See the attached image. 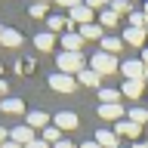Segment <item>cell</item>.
Here are the masks:
<instances>
[{
  "label": "cell",
  "mask_w": 148,
  "mask_h": 148,
  "mask_svg": "<svg viewBox=\"0 0 148 148\" xmlns=\"http://www.w3.org/2000/svg\"><path fill=\"white\" fill-rule=\"evenodd\" d=\"M28 12H31V18H43L46 16V3H31Z\"/></svg>",
  "instance_id": "28"
},
{
  "label": "cell",
  "mask_w": 148,
  "mask_h": 148,
  "mask_svg": "<svg viewBox=\"0 0 148 148\" xmlns=\"http://www.w3.org/2000/svg\"><path fill=\"white\" fill-rule=\"evenodd\" d=\"M46 28H49V34H59V31L68 28V22H65L62 16H49V18H46Z\"/></svg>",
  "instance_id": "25"
},
{
  "label": "cell",
  "mask_w": 148,
  "mask_h": 148,
  "mask_svg": "<svg viewBox=\"0 0 148 148\" xmlns=\"http://www.w3.org/2000/svg\"><path fill=\"white\" fill-rule=\"evenodd\" d=\"M96 142H99L102 148H117L120 145V139H117L114 130H99V133H96Z\"/></svg>",
  "instance_id": "15"
},
{
  "label": "cell",
  "mask_w": 148,
  "mask_h": 148,
  "mask_svg": "<svg viewBox=\"0 0 148 148\" xmlns=\"http://www.w3.org/2000/svg\"><path fill=\"white\" fill-rule=\"evenodd\" d=\"M0 148H22V145H18V142H12V139H6V142H3Z\"/></svg>",
  "instance_id": "34"
},
{
  "label": "cell",
  "mask_w": 148,
  "mask_h": 148,
  "mask_svg": "<svg viewBox=\"0 0 148 148\" xmlns=\"http://www.w3.org/2000/svg\"><path fill=\"white\" fill-rule=\"evenodd\" d=\"M117 22H120V16H117L111 6H108V9H102V16H99V25H102V28H114Z\"/></svg>",
  "instance_id": "22"
},
{
  "label": "cell",
  "mask_w": 148,
  "mask_h": 148,
  "mask_svg": "<svg viewBox=\"0 0 148 148\" xmlns=\"http://www.w3.org/2000/svg\"><path fill=\"white\" fill-rule=\"evenodd\" d=\"M90 68L99 74V77H105V74H114L120 65H117V59H114V56H108V53H102V49H99V53H92Z\"/></svg>",
  "instance_id": "2"
},
{
  "label": "cell",
  "mask_w": 148,
  "mask_h": 148,
  "mask_svg": "<svg viewBox=\"0 0 148 148\" xmlns=\"http://www.w3.org/2000/svg\"><path fill=\"white\" fill-rule=\"evenodd\" d=\"M34 3H49V0H34Z\"/></svg>",
  "instance_id": "40"
},
{
  "label": "cell",
  "mask_w": 148,
  "mask_h": 148,
  "mask_svg": "<svg viewBox=\"0 0 148 148\" xmlns=\"http://www.w3.org/2000/svg\"><path fill=\"white\" fill-rule=\"evenodd\" d=\"M6 139H9V133H6V130H3V127H0V145H3Z\"/></svg>",
  "instance_id": "36"
},
{
  "label": "cell",
  "mask_w": 148,
  "mask_h": 148,
  "mask_svg": "<svg viewBox=\"0 0 148 148\" xmlns=\"http://www.w3.org/2000/svg\"><path fill=\"white\" fill-rule=\"evenodd\" d=\"M114 133H117V139L120 136H127V139H139L142 136V127H139V123H133V120H117V123H114Z\"/></svg>",
  "instance_id": "6"
},
{
  "label": "cell",
  "mask_w": 148,
  "mask_h": 148,
  "mask_svg": "<svg viewBox=\"0 0 148 148\" xmlns=\"http://www.w3.org/2000/svg\"><path fill=\"white\" fill-rule=\"evenodd\" d=\"M0 108L6 111V114H22V111H25V102H22V99H3Z\"/></svg>",
  "instance_id": "20"
},
{
  "label": "cell",
  "mask_w": 148,
  "mask_h": 148,
  "mask_svg": "<svg viewBox=\"0 0 148 148\" xmlns=\"http://www.w3.org/2000/svg\"><path fill=\"white\" fill-rule=\"evenodd\" d=\"M25 123L31 130H46L49 123H53V117L46 114V111H28V117H25Z\"/></svg>",
  "instance_id": "10"
},
{
  "label": "cell",
  "mask_w": 148,
  "mask_h": 148,
  "mask_svg": "<svg viewBox=\"0 0 148 148\" xmlns=\"http://www.w3.org/2000/svg\"><path fill=\"white\" fill-rule=\"evenodd\" d=\"M77 34H80L83 40H99V43H102V25H99V22H92V25H83Z\"/></svg>",
  "instance_id": "17"
},
{
  "label": "cell",
  "mask_w": 148,
  "mask_h": 148,
  "mask_svg": "<svg viewBox=\"0 0 148 148\" xmlns=\"http://www.w3.org/2000/svg\"><path fill=\"white\" fill-rule=\"evenodd\" d=\"M83 43H86V40H83L80 34H74V31H65V34H62V46H65V53H80Z\"/></svg>",
  "instance_id": "11"
},
{
  "label": "cell",
  "mask_w": 148,
  "mask_h": 148,
  "mask_svg": "<svg viewBox=\"0 0 148 148\" xmlns=\"http://www.w3.org/2000/svg\"><path fill=\"white\" fill-rule=\"evenodd\" d=\"M0 31H3V28H0Z\"/></svg>",
  "instance_id": "43"
},
{
  "label": "cell",
  "mask_w": 148,
  "mask_h": 148,
  "mask_svg": "<svg viewBox=\"0 0 148 148\" xmlns=\"http://www.w3.org/2000/svg\"><path fill=\"white\" fill-rule=\"evenodd\" d=\"M142 12H145V16H148V0H145V6H142Z\"/></svg>",
  "instance_id": "39"
},
{
  "label": "cell",
  "mask_w": 148,
  "mask_h": 148,
  "mask_svg": "<svg viewBox=\"0 0 148 148\" xmlns=\"http://www.w3.org/2000/svg\"><path fill=\"white\" fill-rule=\"evenodd\" d=\"M99 99H102V105H117L123 99V92L120 90H99Z\"/></svg>",
  "instance_id": "23"
},
{
  "label": "cell",
  "mask_w": 148,
  "mask_h": 148,
  "mask_svg": "<svg viewBox=\"0 0 148 148\" xmlns=\"http://www.w3.org/2000/svg\"><path fill=\"white\" fill-rule=\"evenodd\" d=\"M56 65H59V71H62V74H71V77H77V74L86 68V56H83V53H59Z\"/></svg>",
  "instance_id": "1"
},
{
  "label": "cell",
  "mask_w": 148,
  "mask_h": 148,
  "mask_svg": "<svg viewBox=\"0 0 148 148\" xmlns=\"http://www.w3.org/2000/svg\"><path fill=\"white\" fill-rule=\"evenodd\" d=\"M6 92H9V86H6V80L0 77V96H6Z\"/></svg>",
  "instance_id": "35"
},
{
  "label": "cell",
  "mask_w": 148,
  "mask_h": 148,
  "mask_svg": "<svg viewBox=\"0 0 148 148\" xmlns=\"http://www.w3.org/2000/svg\"><path fill=\"white\" fill-rule=\"evenodd\" d=\"M9 139H12V142H18V145L25 148V145H31V142H34V130L28 127V123H18V127L9 133Z\"/></svg>",
  "instance_id": "8"
},
{
  "label": "cell",
  "mask_w": 148,
  "mask_h": 148,
  "mask_svg": "<svg viewBox=\"0 0 148 148\" xmlns=\"http://www.w3.org/2000/svg\"><path fill=\"white\" fill-rule=\"evenodd\" d=\"M62 130H59V127H56V123H49V127H46L43 130V142H46V145H56V142H62Z\"/></svg>",
  "instance_id": "21"
},
{
  "label": "cell",
  "mask_w": 148,
  "mask_h": 148,
  "mask_svg": "<svg viewBox=\"0 0 148 148\" xmlns=\"http://www.w3.org/2000/svg\"><path fill=\"white\" fill-rule=\"evenodd\" d=\"M99 80L102 77L92 71V68H83V71L77 74V83H83V86H99Z\"/></svg>",
  "instance_id": "18"
},
{
  "label": "cell",
  "mask_w": 148,
  "mask_h": 148,
  "mask_svg": "<svg viewBox=\"0 0 148 148\" xmlns=\"http://www.w3.org/2000/svg\"><path fill=\"white\" fill-rule=\"evenodd\" d=\"M130 28H145L148 31V16L142 9H133V12H130Z\"/></svg>",
  "instance_id": "24"
},
{
  "label": "cell",
  "mask_w": 148,
  "mask_h": 148,
  "mask_svg": "<svg viewBox=\"0 0 148 148\" xmlns=\"http://www.w3.org/2000/svg\"><path fill=\"white\" fill-rule=\"evenodd\" d=\"M133 148H148V142H136V145H133Z\"/></svg>",
  "instance_id": "38"
},
{
  "label": "cell",
  "mask_w": 148,
  "mask_h": 148,
  "mask_svg": "<svg viewBox=\"0 0 148 148\" xmlns=\"http://www.w3.org/2000/svg\"><path fill=\"white\" fill-rule=\"evenodd\" d=\"M145 28H130L127 25V31H123V43H130V46H145Z\"/></svg>",
  "instance_id": "12"
},
{
  "label": "cell",
  "mask_w": 148,
  "mask_h": 148,
  "mask_svg": "<svg viewBox=\"0 0 148 148\" xmlns=\"http://www.w3.org/2000/svg\"><path fill=\"white\" fill-rule=\"evenodd\" d=\"M53 148H80V145H74V142H68V139H62V142H56Z\"/></svg>",
  "instance_id": "31"
},
{
  "label": "cell",
  "mask_w": 148,
  "mask_h": 148,
  "mask_svg": "<svg viewBox=\"0 0 148 148\" xmlns=\"http://www.w3.org/2000/svg\"><path fill=\"white\" fill-rule=\"evenodd\" d=\"M102 53H108V56H117L120 49H123V37H102Z\"/></svg>",
  "instance_id": "16"
},
{
  "label": "cell",
  "mask_w": 148,
  "mask_h": 148,
  "mask_svg": "<svg viewBox=\"0 0 148 148\" xmlns=\"http://www.w3.org/2000/svg\"><path fill=\"white\" fill-rule=\"evenodd\" d=\"M99 117L102 120H123V105H99Z\"/></svg>",
  "instance_id": "14"
},
{
  "label": "cell",
  "mask_w": 148,
  "mask_h": 148,
  "mask_svg": "<svg viewBox=\"0 0 148 148\" xmlns=\"http://www.w3.org/2000/svg\"><path fill=\"white\" fill-rule=\"evenodd\" d=\"M80 148H102V145H99V142H96V139H90V142H83Z\"/></svg>",
  "instance_id": "33"
},
{
  "label": "cell",
  "mask_w": 148,
  "mask_h": 148,
  "mask_svg": "<svg viewBox=\"0 0 148 148\" xmlns=\"http://www.w3.org/2000/svg\"><path fill=\"white\" fill-rule=\"evenodd\" d=\"M120 92H123L127 99H139V96L145 92V80H123V86H120Z\"/></svg>",
  "instance_id": "13"
},
{
  "label": "cell",
  "mask_w": 148,
  "mask_h": 148,
  "mask_svg": "<svg viewBox=\"0 0 148 148\" xmlns=\"http://www.w3.org/2000/svg\"><path fill=\"white\" fill-rule=\"evenodd\" d=\"M142 62L148 65V46H145V49H142Z\"/></svg>",
  "instance_id": "37"
},
{
  "label": "cell",
  "mask_w": 148,
  "mask_h": 148,
  "mask_svg": "<svg viewBox=\"0 0 148 148\" xmlns=\"http://www.w3.org/2000/svg\"><path fill=\"white\" fill-rule=\"evenodd\" d=\"M92 18H96V12H92L90 6H86V3H80V6H74V9H68V25H92Z\"/></svg>",
  "instance_id": "4"
},
{
  "label": "cell",
  "mask_w": 148,
  "mask_h": 148,
  "mask_svg": "<svg viewBox=\"0 0 148 148\" xmlns=\"http://www.w3.org/2000/svg\"><path fill=\"white\" fill-rule=\"evenodd\" d=\"M34 46L40 49V53H49V49L56 46V37L49 34V31H46V34H37V37H34Z\"/></svg>",
  "instance_id": "19"
},
{
  "label": "cell",
  "mask_w": 148,
  "mask_h": 148,
  "mask_svg": "<svg viewBox=\"0 0 148 148\" xmlns=\"http://www.w3.org/2000/svg\"><path fill=\"white\" fill-rule=\"evenodd\" d=\"M117 148H123V145H117Z\"/></svg>",
  "instance_id": "42"
},
{
  "label": "cell",
  "mask_w": 148,
  "mask_h": 148,
  "mask_svg": "<svg viewBox=\"0 0 148 148\" xmlns=\"http://www.w3.org/2000/svg\"><path fill=\"white\" fill-rule=\"evenodd\" d=\"M120 74H123L127 80H145L148 65L142 62V59H130V62H120Z\"/></svg>",
  "instance_id": "3"
},
{
  "label": "cell",
  "mask_w": 148,
  "mask_h": 148,
  "mask_svg": "<svg viewBox=\"0 0 148 148\" xmlns=\"http://www.w3.org/2000/svg\"><path fill=\"white\" fill-rule=\"evenodd\" d=\"M130 120H133V123H139V127H145V123H148V108L136 105V108L130 111Z\"/></svg>",
  "instance_id": "26"
},
{
  "label": "cell",
  "mask_w": 148,
  "mask_h": 148,
  "mask_svg": "<svg viewBox=\"0 0 148 148\" xmlns=\"http://www.w3.org/2000/svg\"><path fill=\"white\" fill-rule=\"evenodd\" d=\"M83 3H86L92 12H96V9H108V6H111V0H83Z\"/></svg>",
  "instance_id": "29"
},
{
  "label": "cell",
  "mask_w": 148,
  "mask_h": 148,
  "mask_svg": "<svg viewBox=\"0 0 148 148\" xmlns=\"http://www.w3.org/2000/svg\"><path fill=\"white\" fill-rule=\"evenodd\" d=\"M53 123L62 130V133H68V130H77V123H80V120H77V114H74V111H59V114L53 117Z\"/></svg>",
  "instance_id": "7"
},
{
  "label": "cell",
  "mask_w": 148,
  "mask_h": 148,
  "mask_svg": "<svg viewBox=\"0 0 148 148\" xmlns=\"http://www.w3.org/2000/svg\"><path fill=\"white\" fill-rule=\"evenodd\" d=\"M49 90H56V92H74V90H77V77L59 71V74L49 77Z\"/></svg>",
  "instance_id": "5"
},
{
  "label": "cell",
  "mask_w": 148,
  "mask_h": 148,
  "mask_svg": "<svg viewBox=\"0 0 148 148\" xmlns=\"http://www.w3.org/2000/svg\"><path fill=\"white\" fill-rule=\"evenodd\" d=\"M0 74H3V65H0Z\"/></svg>",
  "instance_id": "41"
},
{
  "label": "cell",
  "mask_w": 148,
  "mask_h": 148,
  "mask_svg": "<svg viewBox=\"0 0 148 148\" xmlns=\"http://www.w3.org/2000/svg\"><path fill=\"white\" fill-rule=\"evenodd\" d=\"M25 148H49V145H46L43 139H34V142H31V145H25Z\"/></svg>",
  "instance_id": "32"
},
{
  "label": "cell",
  "mask_w": 148,
  "mask_h": 148,
  "mask_svg": "<svg viewBox=\"0 0 148 148\" xmlns=\"http://www.w3.org/2000/svg\"><path fill=\"white\" fill-rule=\"evenodd\" d=\"M0 46L18 49V46H22V31H16V28H3V31H0Z\"/></svg>",
  "instance_id": "9"
},
{
  "label": "cell",
  "mask_w": 148,
  "mask_h": 148,
  "mask_svg": "<svg viewBox=\"0 0 148 148\" xmlns=\"http://www.w3.org/2000/svg\"><path fill=\"white\" fill-rule=\"evenodd\" d=\"M56 3H59L62 9H74V6H80L83 0H56Z\"/></svg>",
  "instance_id": "30"
},
{
  "label": "cell",
  "mask_w": 148,
  "mask_h": 148,
  "mask_svg": "<svg viewBox=\"0 0 148 148\" xmlns=\"http://www.w3.org/2000/svg\"><path fill=\"white\" fill-rule=\"evenodd\" d=\"M111 9L117 12V16H123V12H133V0H111Z\"/></svg>",
  "instance_id": "27"
}]
</instances>
